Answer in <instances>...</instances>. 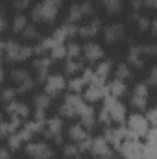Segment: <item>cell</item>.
Returning <instances> with one entry per match:
<instances>
[{"mask_svg":"<svg viewBox=\"0 0 157 159\" xmlns=\"http://www.w3.org/2000/svg\"><path fill=\"white\" fill-rule=\"evenodd\" d=\"M35 54L34 46H24L19 44L15 39H4L2 41V57L6 63H20L30 59Z\"/></svg>","mask_w":157,"mask_h":159,"instance_id":"cell-1","label":"cell"},{"mask_svg":"<svg viewBox=\"0 0 157 159\" xmlns=\"http://www.w3.org/2000/svg\"><path fill=\"white\" fill-rule=\"evenodd\" d=\"M61 4H63V0H41L32 9V20L52 24L61 9Z\"/></svg>","mask_w":157,"mask_h":159,"instance_id":"cell-2","label":"cell"},{"mask_svg":"<svg viewBox=\"0 0 157 159\" xmlns=\"http://www.w3.org/2000/svg\"><path fill=\"white\" fill-rule=\"evenodd\" d=\"M91 154L92 159H115V150L111 148L109 141L105 137H94L92 139V146H91Z\"/></svg>","mask_w":157,"mask_h":159,"instance_id":"cell-3","label":"cell"},{"mask_svg":"<svg viewBox=\"0 0 157 159\" xmlns=\"http://www.w3.org/2000/svg\"><path fill=\"white\" fill-rule=\"evenodd\" d=\"M94 6L92 2H79V4H72L70 11H69V17H67V22L70 24H78L79 20H83L85 17L89 15H94Z\"/></svg>","mask_w":157,"mask_h":159,"instance_id":"cell-4","label":"cell"},{"mask_svg":"<svg viewBox=\"0 0 157 159\" xmlns=\"http://www.w3.org/2000/svg\"><path fill=\"white\" fill-rule=\"evenodd\" d=\"M85 102L79 98V94L72 93V94H67L61 107H59V115L61 117H78L79 115V109Z\"/></svg>","mask_w":157,"mask_h":159,"instance_id":"cell-5","label":"cell"},{"mask_svg":"<svg viewBox=\"0 0 157 159\" xmlns=\"http://www.w3.org/2000/svg\"><path fill=\"white\" fill-rule=\"evenodd\" d=\"M61 131H63V120L59 117H54V119L46 120V128H44L43 135L59 146V144H63V133Z\"/></svg>","mask_w":157,"mask_h":159,"instance_id":"cell-6","label":"cell"},{"mask_svg":"<svg viewBox=\"0 0 157 159\" xmlns=\"http://www.w3.org/2000/svg\"><path fill=\"white\" fill-rule=\"evenodd\" d=\"M24 154L30 159H52V148L44 141H32L24 146Z\"/></svg>","mask_w":157,"mask_h":159,"instance_id":"cell-7","label":"cell"},{"mask_svg":"<svg viewBox=\"0 0 157 159\" xmlns=\"http://www.w3.org/2000/svg\"><path fill=\"white\" fill-rule=\"evenodd\" d=\"M131 106L137 111H144L148 107V83H137L131 94Z\"/></svg>","mask_w":157,"mask_h":159,"instance_id":"cell-8","label":"cell"},{"mask_svg":"<svg viewBox=\"0 0 157 159\" xmlns=\"http://www.w3.org/2000/svg\"><path fill=\"white\" fill-rule=\"evenodd\" d=\"M43 85H44V93L54 98V96H57V94L67 87V81H65V78H63L61 74H50L48 80H46Z\"/></svg>","mask_w":157,"mask_h":159,"instance_id":"cell-9","label":"cell"},{"mask_svg":"<svg viewBox=\"0 0 157 159\" xmlns=\"http://www.w3.org/2000/svg\"><path fill=\"white\" fill-rule=\"evenodd\" d=\"M50 67H52V57H39L34 61V69L37 72V81L39 83H44L48 76H50Z\"/></svg>","mask_w":157,"mask_h":159,"instance_id":"cell-10","label":"cell"},{"mask_svg":"<svg viewBox=\"0 0 157 159\" xmlns=\"http://www.w3.org/2000/svg\"><path fill=\"white\" fill-rule=\"evenodd\" d=\"M124 39V26L122 24H107L104 28V41L107 44H115Z\"/></svg>","mask_w":157,"mask_h":159,"instance_id":"cell-11","label":"cell"},{"mask_svg":"<svg viewBox=\"0 0 157 159\" xmlns=\"http://www.w3.org/2000/svg\"><path fill=\"white\" fill-rule=\"evenodd\" d=\"M6 115L9 119H26L30 115V109L26 104H20V102H9L6 104Z\"/></svg>","mask_w":157,"mask_h":159,"instance_id":"cell-12","label":"cell"},{"mask_svg":"<svg viewBox=\"0 0 157 159\" xmlns=\"http://www.w3.org/2000/svg\"><path fill=\"white\" fill-rule=\"evenodd\" d=\"M100 28H102L100 19H92V20H89V22H85V24H81V26H79L78 35H79V37H83V39H91V37L98 35Z\"/></svg>","mask_w":157,"mask_h":159,"instance_id":"cell-13","label":"cell"},{"mask_svg":"<svg viewBox=\"0 0 157 159\" xmlns=\"http://www.w3.org/2000/svg\"><path fill=\"white\" fill-rule=\"evenodd\" d=\"M142 46L141 44H131L129 52H128V65H133L137 70H141L144 67V59H142Z\"/></svg>","mask_w":157,"mask_h":159,"instance_id":"cell-14","label":"cell"},{"mask_svg":"<svg viewBox=\"0 0 157 159\" xmlns=\"http://www.w3.org/2000/svg\"><path fill=\"white\" fill-rule=\"evenodd\" d=\"M105 109L109 111V115H111L113 122H122L124 117H126V107L118 102L117 98H115V100H109L107 106H105Z\"/></svg>","mask_w":157,"mask_h":159,"instance_id":"cell-15","label":"cell"},{"mask_svg":"<svg viewBox=\"0 0 157 159\" xmlns=\"http://www.w3.org/2000/svg\"><path fill=\"white\" fill-rule=\"evenodd\" d=\"M69 139H70L72 143H81V141L89 139V131H87V128H85L81 122L72 124V126L69 128Z\"/></svg>","mask_w":157,"mask_h":159,"instance_id":"cell-16","label":"cell"},{"mask_svg":"<svg viewBox=\"0 0 157 159\" xmlns=\"http://www.w3.org/2000/svg\"><path fill=\"white\" fill-rule=\"evenodd\" d=\"M83 56H85L87 61H98V59L104 57V50H102V46L96 44V43H87V44L83 46Z\"/></svg>","mask_w":157,"mask_h":159,"instance_id":"cell-17","label":"cell"},{"mask_svg":"<svg viewBox=\"0 0 157 159\" xmlns=\"http://www.w3.org/2000/svg\"><path fill=\"white\" fill-rule=\"evenodd\" d=\"M22 128L20 124V119H9V120H4L2 126H0V131H2V139H9L13 133H17L19 129Z\"/></svg>","mask_w":157,"mask_h":159,"instance_id":"cell-18","label":"cell"},{"mask_svg":"<svg viewBox=\"0 0 157 159\" xmlns=\"http://www.w3.org/2000/svg\"><path fill=\"white\" fill-rule=\"evenodd\" d=\"M79 119H81V124L85 126V128H92L94 124H96V119H94V111H92V107L91 106H87V104H83L81 106V109H79Z\"/></svg>","mask_w":157,"mask_h":159,"instance_id":"cell-19","label":"cell"},{"mask_svg":"<svg viewBox=\"0 0 157 159\" xmlns=\"http://www.w3.org/2000/svg\"><path fill=\"white\" fill-rule=\"evenodd\" d=\"M7 78L15 83V87H19L20 83L28 81L32 76H30V72H28L26 69H11V70H9V74H7Z\"/></svg>","mask_w":157,"mask_h":159,"instance_id":"cell-20","label":"cell"},{"mask_svg":"<svg viewBox=\"0 0 157 159\" xmlns=\"http://www.w3.org/2000/svg\"><path fill=\"white\" fill-rule=\"evenodd\" d=\"M52 104V96L46 94V93H41L34 96V106H35V111H46Z\"/></svg>","mask_w":157,"mask_h":159,"instance_id":"cell-21","label":"cell"},{"mask_svg":"<svg viewBox=\"0 0 157 159\" xmlns=\"http://www.w3.org/2000/svg\"><path fill=\"white\" fill-rule=\"evenodd\" d=\"M100 4L104 6V9H105L109 15H117V13L122 11L124 0H100Z\"/></svg>","mask_w":157,"mask_h":159,"instance_id":"cell-22","label":"cell"},{"mask_svg":"<svg viewBox=\"0 0 157 159\" xmlns=\"http://www.w3.org/2000/svg\"><path fill=\"white\" fill-rule=\"evenodd\" d=\"M133 76V70L128 63H118L117 69H115V80H120V81H126Z\"/></svg>","mask_w":157,"mask_h":159,"instance_id":"cell-23","label":"cell"},{"mask_svg":"<svg viewBox=\"0 0 157 159\" xmlns=\"http://www.w3.org/2000/svg\"><path fill=\"white\" fill-rule=\"evenodd\" d=\"M26 28H28V19H26L24 15H17V17L11 20V32H13V34H22Z\"/></svg>","mask_w":157,"mask_h":159,"instance_id":"cell-24","label":"cell"},{"mask_svg":"<svg viewBox=\"0 0 157 159\" xmlns=\"http://www.w3.org/2000/svg\"><path fill=\"white\" fill-rule=\"evenodd\" d=\"M63 156L67 159H72L76 156H81V148H79L78 143H69V144H63Z\"/></svg>","mask_w":157,"mask_h":159,"instance_id":"cell-25","label":"cell"},{"mask_svg":"<svg viewBox=\"0 0 157 159\" xmlns=\"http://www.w3.org/2000/svg\"><path fill=\"white\" fill-rule=\"evenodd\" d=\"M63 69H65L67 74L74 76V74H78V72L83 70V65H81V61H78V59H69V61L63 65Z\"/></svg>","mask_w":157,"mask_h":159,"instance_id":"cell-26","label":"cell"},{"mask_svg":"<svg viewBox=\"0 0 157 159\" xmlns=\"http://www.w3.org/2000/svg\"><path fill=\"white\" fill-rule=\"evenodd\" d=\"M131 20H135L137 26H139V30H142V32H146L148 28H152V20H150L148 17H144V15L133 13V15H131Z\"/></svg>","mask_w":157,"mask_h":159,"instance_id":"cell-27","label":"cell"},{"mask_svg":"<svg viewBox=\"0 0 157 159\" xmlns=\"http://www.w3.org/2000/svg\"><path fill=\"white\" fill-rule=\"evenodd\" d=\"M50 57L52 59H63V57H67V44H63V43L54 44L52 50H50Z\"/></svg>","mask_w":157,"mask_h":159,"instance_id":"cell-28","label":"cell"},{"mask_svg":"<svg viewBox=\"0 0 157 159\" xmlns=\"http://www.w3.org/2000/svg\"><path fill=\"white\" fill-rule=\"evenodd\" d=\"M102 94H104V89L96 83V85H91L89 89H87V94H85V98L87 100H91V102H94V100H98V98H102Z\"/></svg>","mask_w":157,"mask_h":159,"instance_id":"cell-29","label":"cell"},{"mask_svg":"<svg viewBox=\"0 0 157 159\" xmlns=\"http://www.w3.org/2000/svg\"><path fill=\"white\" fill-rule=\"evenodd\" d=\"M6 141H7V148H9V150H19V148L22 146V143H24V139L20 137L19 131L13 133V135H11L9 139H6Z\"/></svg>","mask_w":157,"mask_h":159,"instance_id":"cell-30","label":"cell"},{"mask_svg":"<svg viewBox=\"0 0 157 159\" xmlns=\"http://www.w3.org/2000/svg\"><path fill=\"white\" fill-rule=\"evenodd\" d=\"M111 61H104V63H100L98 65V69H96V78L98 80H105L107 78V74L111 72Z\"/></svg>","mask_w":157,"mask_h":159,"instance_id":"cell-31","label":"cell"},{"mask_svg":"<svg viewBox=\"0 0 157 159\" xmlns=\"http://www.w3.org/2000/svg\"><path fill=\"white\" fill-rule=\"evenodd\" d=\"M109 91H111V94H113L115 98H118V96H122V94L126 93V85H124V81H120V80H115V81L111 83Z\"/></svg>","mask_w":157,"mask_h":159,"instance_id":"cell-32","label":"cell"},{"mask_svg":"<svg viewBox=\"0 0 157 159\" xmlns=\"http://www.w3.org/2000/svg\"><path fill=\"white\" fill-rule=\"evenodd\" d=\"M79 54H83V46H79L76 43H69V44H67V57L76 59Z\"/></svg>","mask_w":157,"mask_h":159,"instance_id":"cell-33","label":"cell"},{"mask_svg":"<svg viewBox=\"0 0 157 159\" xmlns=\"http://www.w3.org/2000/svg\"><path fill=\"white\" fill-rule=\"evenodd\" d=\"M17 94H19L17 87H6V89L2 91V100H4V104H9V102H13Z\"/></svg>","mask_w":157,"mask_h":159,"instance_id":"cell-34","label":"cell"},{"mask_svg":"<svg viewBox=\"0 0 157 159\" xmlns=\"http://www.w3.org/2000/svg\"><path fill=\"white\" fill-rule=\"evenodd\" d=\"M39 35H41L39 30H37L35 26H30V24H28V28L22 32V37H24V39H28V41H37V39H39Z\"/></svg>","mask_w":157,"mask_h":159,"instance_id":"cell-35","label":"cell"},{"mask_svg":"<svg viewBox=\"0 0 157 159\" xmlns=\"http://www.w3.org/2000/svg\"><path fill=\"white\" fill-rule=\"evenodd\" d=\"M87 81H89L87 78H74L72 81H70V83H69V89H70L72 93H79V91L83 89V85H85Z\"/></svg>","mask_w":157,"mask_h":159,"instance_id":"cell-36","label":"cell"},{"mask_svg":"<svg viewBox=\"0 0 157 159\" xmlns=\"http://www.w3.org/2000/svg\"><path fill=\"white\" fill-rule=\"evenodd\" d=\"M141 46H142L144 57H155L157 56V44H141Z\"/></svg>","mask_w":157,"mask_h":159,"instance_id":"cell-37","label":"cell"},{"mask_svg":"<svg viewBox=\"0 0 157 159\" xmlns=\"http://www.w3.org/2000/svg\"><path fill=\"white\" fill-rule=\"evenodd\" d=\"M34 87H35V81H34V78H30L28 81L20 83V85L17 87V91H19V94H22V93H28V91H32Z\"/></svg>","mask_w":157,"mask_h":159,"instance_id":"cell-38","label":"cell"},{"mask_svg":"<svg viewBox=\"0 0 157 159\" xmlns=\"http://www.w3.org/2000/svg\"><path fill=\"white\" fill-rule=\"evenodd\" d=\"M146 83H148V85H152V87H155V89H157V65H154V67L150 69Z\"/></svg>","mask_w":157,"mask_h":159,"instance_id":"cell-39","label":"cell"},{"mask_svg":"<svg viewBox=\"0 0 157 159\" xmlns=\"http://www.w3.org/2000/svg\"><path fill=\"white\" fill-rule=\"evenodd\" d=\"M30 2L32 0H13V7L15 9H26L30 6Z\"/></svg>","mask_w":157,"mask_h":159,"instance_id":"cell-40","label":"cell"},{"mask_svg":"<svg viewBox=\"0 0 157 159\" xmlns=\"http://www.w3.org/2000/svg\"><path fill=\"white\" fill-rule=\"evenodd\" d=\"M131 7L135 11H139L141 7H144V0H131Z\"/></svg>","mask_w":157,"mask_h":159,"instance_id":"cell-41","label":"cell"},{"mask_svg":"<svg viewBox=\"0 0 157 159\" xmlns=\"http://www.w3.org/2000/svg\"><path fill=\"white\" fill-rule=\"evenodd\" d=\"M9 152H11V150H9L7 146L2 148V150H0V159H9Z\"/></svg>","mask_w":157,"mask_h":159,"instance_id":"cell-42","label":"cell"},{"mask_svg":"<svg viewBox=\"0 0 157 159\" xmlns=\"http://www.w3.org/2000/svg\"><path fill=\"white\" fill-rule=\"evenodd\" d=\"M144 7H152V9H157V0H144Z\"/></svg>","mask_w":157,"mask_h":159,"instance_id":"cell-43","label":"cell"},{"mask_svg":"<svg viewBox=\"0 0 157 159\" xmlns=\"http://www.w3.org/2000/svg\"><path fill=\"white\" fill-rule=\"evenodd\" d=\"M150 32H152V35H154V37H157V19L152 20V28H150Z\"/></svg>","mask_w":157,"mask_h":159,"instance_id":"cell-44","label":"cell"},{"mask_svg":"<svg viewBox=\"0 0 157 159\" xmlns=\"http://www.w3.org/2000/svg\"><path fill=\"white\" fill-rule=\"evenodd\" d=\"M6 28H7V22H6V19H2V20H0V30L6 32Z\"/></svg>","mask_w":157,"mask_h":159,"instance_id":"cell-45","label":"cell"},{"mask_svg":"<svg viewBox=\"0 0 157 159\" xmlns=\"http://www.w3.org/2000/svg\"><path fill=\"white\" fill-rule=\"evenodd\" d=\"M72 159H81V156H76V157H72Z\"/></svg>","mask_w":157,"mask_h":159,"instance_id":"cell-46","label":"cell"},{"mask_svg":"<svg viewBox=\"0 0 157 159\" xmlns=\"http://www.w3.org/2000/svg\"><path fill=\"white\" fill-rule=\"evenodd\" d=\"M52 159H54V157H52Z\"/></svg>","mask_w":157,"mask_h":159,"instance_id":"cell-47","label":"cell"}]
</instances>
